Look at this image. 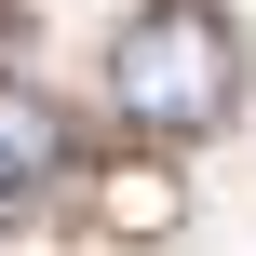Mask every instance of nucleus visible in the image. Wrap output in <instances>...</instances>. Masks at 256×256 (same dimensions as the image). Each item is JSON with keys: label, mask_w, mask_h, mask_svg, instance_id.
<instances>
[{"label": "nucleus", "mask_w": 256, "mask_h": 256, "mask_svg": "<svg viewBox=\"0 0 256 256\" xmlns=\"http://www.w3.org/2000/svg\"><path fill=\"white\" fill-rule=\"evenodd\" d=\"M54 176H68V122H54V94L0 81V202H14V189H54Z\"/></svg>", "instance_id": "f03ea898"}, {"label": "nucleus", "mask_w": 256, "mask_h": 256, "mask_svg": "<svg viewBox=\"0 0 256 256\" xmlns=\"http://www.w3.org/2000/svg\"><path fill=\"white\" fill-rule=\"evenodd\" d=\"M108 108L135 135H216L243 108V40L202 14V0H148L122 40H108Z\"/></svg>", "instance_id": "f257e3e1"}]
</instances>
